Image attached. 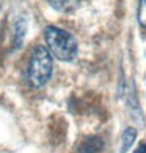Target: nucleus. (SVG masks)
Wrapping results in <instances>:
<instances>
[{"label":"nucleus","mask_w":146,"mask_h":153,"mask_svg":"<svg viewBox=\"0 0 146 153\" xmlns=\"http://www.w3.org/2000/svg\"><path fill=\"white\" fill-rule=\"evenodd\" d=\"M47 3L57 11L71 13L80 5V0H47Z\"/></svg>","instance_id":"39448f33"},{"label":"nucleus","mask_w":146,"mask_h":153,"mask_svg":"<svg viewBox=\"0 0 146 153\" xmlns=\"http://www.w3.org/2000/svg\"><path fill=\"white\" fill-rule=\"evenodd\" d=\"M46 47L52 53L53 58L60 61H72L77 56V41L69 31L60 28V27L49 25L44 30Z\"/></svg>","instance_id":"f257e3e1"},{"label":"nucleus","mask_w":146,"mask_h":153,"mask_svg":"<svg viewBox=\"0 0 146 153\" xmlns=\"http://www.w3.org/2000/svg\"><path fill=\"white\" fill-rule=\"evenodd\" d=\"M124 95H126V105H127L130 117L134 119V122L140 128H144L146 127V120H144L143 109L140 106V102H138V95H137V91H135V83H132V85L126 89V94Z\"/></svg>","instance_id":"7ed1b4c3"},{"label":"nucleus","mask_w":146,"mask_h":153,"mask_svg":"<svg viewBox=\"0 0 146 153\" xmlns=\"http://www.w3.org/2000/svg\"><path fill=\"white\" fill-rule=\"evenodd\" d=\"M138 24H140L143 28H146V0H140L138 3Z\"/></svg>","instance_id":"6e6552de"},{"label":"nucleus","mask_w":146,"mask_h":153,"mask_svg":"<svg viewBox=\"0 0 146 153\" xmlns=\"http://www.w3.org/2000/svg\"><path fill=\"white\" fill-rule=\"evenodd\" d=\"M134 153H146V142H141V144L134 150Z\"/></svg>","instance_id":"1a4fd4ad"},{"label":"nucleus","mask_w":146,"mask_h":153,"mask_svg":"<svg viewBox=\"0 0 146 153\" xmlns=\"http://www.w3.org/2000/svg\"><path fill=\"white\" fill-rule=\"evenodd\" d=\"M135 139H137V128L127 127L123 131V136H121V152L120 153H126L134 145Z\"/></svg>","instance_id":"423d86ee"},{"label":"nucleus","mask_w":146,"mask_h":153,"mask_svg":"<svg viewBox=\"0 0 146 153\" xmlns=\"http://www.w3.org/2000/svg\"><path fill=\"white\" fill-rule=\"evenodd\" d=\"M104 149V141L99 136H88L80 142L77 153H99Z\"/></svg>","instance_id":"20e7f679"},{"label":"nucleus","mask_w":146,"mask_h":153,"mask_svg":"<svg viewBox=\"0 0 146 153\" xmlns=\"http://www.w3.org/2000/svg\"><path fill=\"white\" fill-rule=\"evenodd\" d=\"M25 33V20H20L16 24V36H14V47H19L22 44V38Z\"/></svg>","instance_id":"0eeeda50"},{"label":"nucleus","mask_w":146,"mask_h":153,"mask_svg":"<svg viewBox=\"0 0 146 153\" xmlns=\"http://www.w3.org/2000/svg\"><path fill=\"white\" fill-rule=\"evenodd\" d=\"M53 69V59L52 53L49 52V48L44 45H36L32 52L30 62H29V81L35 88H43L46 83L50 80Z\"/></svg>","instance_id":"f03ea898"}]
</instances>
